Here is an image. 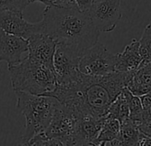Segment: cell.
Returning <instances> with one entry per match:
<instances>
[{"label":"cell","instance_id":"obj_15","mask_svg":"<svg viewBox=\"0 0 151 146\" xmlns=\"http://www.w3.org/2000/svg\"><path fill=\"white\" fill-rule=\"evenodd\" d=\"M120 129L121 122L118 119L107 115V118L95 142V145H106L107 142L118 138L120 134Z\"/></svg>","mask_w":151,"mask_h":146},{"label":"cell","instance_id":"obj_13","mask_svg":"<svg viewBox=\"0 0 151 146\" xmlns=\"http://www.w3.org/2000/svg\"><path fill=\"white\" fill-rule=\"evenodd\" d=\"M127 88L133 95L139 97L151 91V61L140 65L133 72Z\"/></svg>","mask_w":151,"mask_h":146},{"label":"cell","instance_id":"obj_23","mask_svg":"<svg viewBox=\"0 0 151 146\" xmlns=\"http://www.w3.org/2000/svg\"><path fill=\"white\" fill-rule=\"evenodd\" d=\"M139 98H140L143 108H147L151 105V91L144 95H141Z\"/></svg>","mask_w":151,"mask_h":146},{"label":"cell","instance_id":"obj_12","mask_svg":"<svg viewBox=\"0 0 151 146\" xmlns=\"http://www.w3.org/2000/svg\"><path fill=\"white\" fill-rule=\"evenodd\" d=\"M116 54V71H134L142 62L139 53V41L137 39H133L127 45L122 53Z\"/></svg>","mask_w":151,"mask_h":146},{"label":"cell","instance_id":"obj_9","mask_svg":"<svg viewBox=\"0 0 151 146\" xmlns=\"http://www.w3.org/2000/svg\"><path fill=\"white\" fill-rule=\"evenodd\" d=\"M27 40L29 42L28 57L38 63L53 69V57L57 46L56 41L43 32L35 33Z\"/></svg>","mask_w":151,"mask_h":146},{"label":"cell","instance_id":"obj_18","mask_svg":"<svg viewBox=\"0 0 151 146\" xmlns=\"http://www.w3.org/2000/svg\"><path fill=\"white\" fill-rule=\"evenodd\" d=\"M143 112H144V108L142 106L140 98L139 96L133 95L130 102L129 119L139 126L140 124L144 122Z\"/></svg>","mask_w":151,"mask_h":146},{"label":"cell","instance_id":"obj_8","mask_svg":"<svg viewBox=\"0 0 151 146\" xmlns=\"http://www.w3.org/2000/svg\"><path fill=\"white\" fill-rule=\"evenodd\" d=\"M0 29L28 39L35 33L42 32L41 22L30 23L27 22L22 12L15 10H0Z\"/></svg>","mask_w":151,"mask_h":146},{"label":"cell","instance_id":"obj_25","mask_svg":"<svg viewBox=\"0 0 151 146\" xmlns=\"http://www.w3.org/2000/svg\"><path fill=\"white\" fill-rule=\"evenodd\" d=\"M29 4L34 3V2H40L45 5L46 7H52L55 5V0H29Z\"/></svg>","mask_w":151,"mask_h":146},{"label":"cell","instance_id":"obj_21","mask_svg":"<svg viewBox=\"0 0 151 146\" xmlns=\"http://www.w3.org/2000/svg\"><path fill=\"white\" fill-rule=\"evenodd\" d=\"M139 129L142 134L151 137V120L146 121V122H143L142 124H140L139 126Z\"/></svg>","mask_w":151,"mask_h":146},{"label":"cell","instance_id":"obj_7","mask_svg":"<svg viewBox=\"0 0 151 146\" xmlns=\"http://www.w3.org/2000/svg\"><path fill=\"white\" fill-rule=\"evenodd\" d=\"M120 4L121 0H93L87 13L101 32H111L116 29L122 17Z\"/></svg>","mask_w":151,"mask_h":146},{"label":"cell","instance_id":"obj_22","mask_svg":"<svg viewBox=\"0 0 151 146\" xmlns=\"http://www.w3.org/2000/svg\"><path fill=\"white\" fill-rule=\"evenodd\" d=\"M148 145H151V137H149L140 132L138 146H148Z\"/></svg>","mask_w":151,"mask_h":146},{"label":"cell","instance_id":"obj_11","mask_svg":"<svg viewBox=\"0 0 151 146\" xmlns=\"http://www.w3.org/2000/svg\"><path fill=\"white\" fill-rule=\"evenodd\" d=\"M106 118L107 116L81 117L77 132L73 137L72 145H95Z\"/></svg>","mask_w":151,"mask_h":146},{"label":"cell","instance_id":"obj_6","mask_svg":"<svg viewBox=\"0 0 151 146\" xmlns=\"http://www.w3.org/2000/svg\"><path fill=\"white\" fill-rule=\"evenodd\" d=\"M116 54L111 53L104 45L95 44L86 50L79 61V70L88 76H105L116 71Z\"/></svg>","mask_w":151,"mask_h":146},{"label":"cell","instance_id":"obj_24","mask_svg":"<svg viewBox=\"0 0 151 146\" xmlns=\"http://www.w3.org/2000/svg\"><path fill=\"white\" fill-rule=\"evenodd\" d=\"M143 119H144V122L151 120V105L147 108H144Z\"/></svg>","mask_w":151,"mask_h":146},{"label":"cell","instance_id":"obj_4","mask_svg":"<svg viewBox=\"0 0 151 146\" xmlns=\"http://www.w3.org/2000/svg\"><path fill=\"white\" fill-rule=\"evenodd\" d=\"M84 53L78 48L64 44H57L54 57L53 69L57 84L66 85L77 80L81 75L79 61Z\"/></svg>","mask_w":151,"mask_h":146},{"label":"cell","instance_id":"obj_1","mask_svg":"<svg viewBox=\"0 0 151 146\" xmlns=\"http://www.w3.org/2000/svg\"><path fill=\"white\" fill-rule=\"evenodd\" d=\"M42 32L57 44H64L85 53L97 44L101 31L93 25L88 13L78 7H46L41 21Z\"/></svg>","mask_w":151,"mask_h":146},{"label":"cell","instance_id":"obj_19","mask_svg":"<svg viewBox=\"0 0 151 146\" xmlns=\"http://www.w3.org/2000/svg\"><path fill=\"white\" fill-rule=\"evenodd\" d=\"M29 4V0H0V10H15L23 12Z\"/></svg>","mask_w":151,"mask_h":146},{"label":"cell","instance_id":"obj_14","mask_svg":"<svg viewBox=\"0 0 151 146\" xmlns=\"http://www.w3.org/2000/svg\"><path fill=\"white\" fill-rule=\"evenodd\" d=\"M132 96L133 95L132 92L125 87L111 103L109 109L108 116L118 119L121 123L126 121L129 119L130 102Z\"/></svg>","mask_w":151,"mask_h":146},{"label":"cell","instance_id":"obj_27","mask_svg":"<svg viewBox=\"0 0 151 146\" xmlns=\"http://www.w3.org/2000/svg\"></svg>","mask_w":151,"mask_h":146},{"label":"cell","instance_id":"obj_2","mask_svg":"<svg viewBox=\"0 0 151 146\" xmlns=\"http://www.w3.org/2000/svg\"><path fill=\"white\" fill-rule=\"evenodd\" d=\"M14 91L33 95H46L52 92L57 80L53 69L38 63L28 56L21 62L8 67Z\"/></svg>","mask_w":151,"mask_h":146},{"label":"cell","instance_id":"obj_10","mask_svg":"<svg viewBox=\"0 0 151 146\" xmlns=\"http://www.w3.org/2000/svg\"><path fill=\"white\" fill-rule=\"evenodd\" d=\"M29 52L26 38L8 33L0 29V61H6L9 66L21 62L22 54Z\"/></svg>","mask_w":151,"mask_h":146},{"label":"cell","instance_id":"obj_17","mask_svg":"<svg viewBox=\"0 0 151 146\" xmlns=\"http://www.w3.org/2000/svg\"><path fill=\"white\" fill-rule=\"evenodd\" d=\"M139 41V53L142 57V62L140 65H144L151 61V25L150 24H148L145 28L141 38Z\"/></svg>","mask_w":151,"mask_h":146},{"label":"cell","instance_id":"obj_5","mask_svg":"<svg viewBox=\"0 0 151 146\" xmlns=\"http://www.w3.org/2000/svg\"><path fill=\"white\" fill-rule=\"evenodd\" d=\"M79 119L80 116L78 114L59 102L52 120L44 133L49 138L60 141L62 145H72Z\"/></svg>","mask_w":151,"mask_h":146},{"label":"cell","instance_id":"obj_3","mask_svg":"<svg viewBox=\"0 0 151 146\" xmlns=\"http://www.w3.org/2000/svg\"><path fill=\"white\" fill-rule=\"evenodd\" d=\"M16 95L17 107L26 119L22 144L27 145L35 135L46 130L59 101L45 95H33L27 92H16Z\"/></svg>","mask_w":151,"mask_h":146},{"label":"cell","instance_id":"obj_26","mask_svg":"<svg viewBox=\"0 0 151 146\" xmlns=\"http://www.w3.org/2000/svg\"><path fill=\"white\" fill-rule=\"evenodd\" d=\"M149 24H150V25H151V22H149Z\"/></svg>","mask_w":151,"mask_h":146},{"label":"cell","instance_id":"obj_20","mask_svg":"<svg viewBox=\"0 0 151 146\" xmlns=\"http://www.w3.org/2000/svg\"><path fill=\"white\" fill-rule=\"evenodd\" d=\"M27 145H45H45H62V143L58 139L47 137L43 132L35 135L32 139H30Z\"/></svg>","mask_w":151,"mask_h":146},{"label":"cell","instance_id":"obj_16","mask_svg":"<svg viewBox=\"0 0 151 146\" xmlns=\"http://www.w3.org/2000/svg\"><path fill=\"white\" fill-rule=\"evenodd\" d=\"M140 131L139 126L132 122L129 119L121 123V129L119 139L123 146H135L138 145L139 140Z\"/></svg>","mask_w":151,"mask_h":146}]
</instances>
